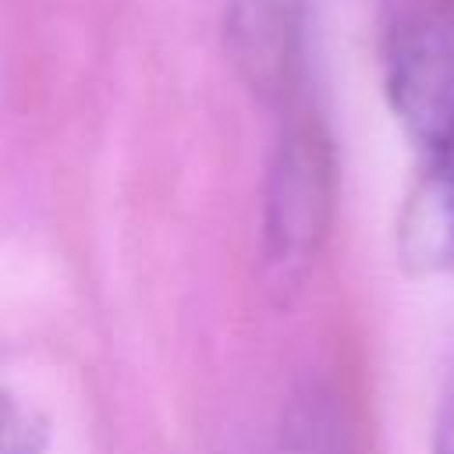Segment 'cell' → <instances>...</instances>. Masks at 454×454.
<instances>
[{
  "label": "cell",
  "mask_w": 454,
  "mask_h": 454,
  "mask_svg": "<svg viewBox=\"0 0 454 454\" xmlns=\"http://www.w3.org/2000/svg\"><path fill=\"white\" fill-rule=\"evenodd\" d=\"M387 99L426 160L454 153V35L447 25L411 18L397 25L383 64Z\"/></svg>",
  "instance_id": "7a4b0ae2"
},
{
  "label": "cell",
  "mask_w": 454,
  "mask_h": 454,
  "mask_svg": "<svg viewBox=\"0 0 454 454\" xmlns=\"http://www.w3.org/2000/svg\"><path fill=\"white\" fill-rule=\"evenodd\" d=\"M450 4H454V0H450Z\"/></svg>",
  "instance_id": "ba28073f"
},
{
  "label": "cell",
  "mask_w": 454,
  "mask_h": 454,
  "mask_svg": "<svg viewBox=\"0 0 454 454\" xmlns=\"http://www.w3.org/2000/svg\"><path fill=\"white\" fill-rule=\"evenodd\" d=\"M337 199L333 145L309 110L287 114L262 188V280L277 301H291L316 270Z\"/></svg>",
  "instance_id": "6da1fadb"
},
{
  "label": "cell",
  "mask_w": 454,
  "mask_h": 454,
  "mask_svg": "<svg viewBox=\"0 0 454 454\" xmlns=\"http://www.w3.org/2000/svg\"><path fill=\"white\" fill-rule=\"evenodd\" d=\"M397 255L411 273H454V153L426 160L397 213Z\"/></svg>",
  "instance_id": "277c9868"
},
{
  "label": "cell",
  "mask_w": 454,
  "mask_h": 454,
  "mask_svg": "<svg viewBox=\"0 0 454 454\" xmlns=\"http://www.w3.org/2000/svg\"><path fill=\"white\" fill-rule=\"evenodd\" d=\"M50 440L46 419L28 408L18 404L14 397H7V411H4V454H43Z\"/></svg>",
  "instance_id": "8992f818"
},
{
  "label": "cell",
  "mask_w": 454,
  "mask_h": 454,
  "mask_svg": "<svg viewBox=\"0 0 454 454\" xmlns=\"http://www.w3.org/2000/svg\"><path fill=\"white\" fill-rule=\"evenodd\" d=\"M305 0H227L223 46L248 85L270 106H287L301 78Z\"/></svg>",
  "instance_id": "3957f363"
},
{
  "label": "cell",
  "mask_w": 454,
  "mask_h": 454,
  "mask_svg": "<svg viewBox=\"0 0 454 454\" xmlns=\"http://www.w3.org/2000/svg\"><path fill=\"white\" fill-rule=\"evenodd\" d=\"M433 454H454V369L447 372L440 408H436V426H433Z\"/></svg>",
  "instance_id": "52a82bcc"
},
{
  "label": "cell",
  "mask_w": 454,
  "mask_h": 454,
  "mask_svg": "<svg viewBox=\"0 0 454 454\" xmlns=\"http://www.w3.org/2000/svg\"><path fill=\"white\" fill-rule=\"evenodd\" d=\"M273 454H355L351 419L333 383L309 376L287 394Z\"/></svg>",
  "instance_id": "5b68a950"
}]
</instances>
